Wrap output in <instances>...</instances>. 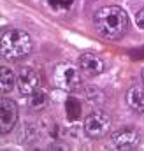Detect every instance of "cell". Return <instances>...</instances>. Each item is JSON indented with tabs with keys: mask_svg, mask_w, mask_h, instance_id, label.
Returning <instances> with one entry per match:
<instances>
[{
	"mask_svg": "<svg viewBox=\"0 0 144 151\" xmlns=\"http://www.w3.org/2000/svg\"><path fill=\"white\" fill-rule=\"evenodd\" d=\"M128 25L127 12L118 5H107L102 7L95 14V27L97 32L106 39H118L123 35Z\"/></svg>",
	"mask_w": 144,
	"mask_h": 151,
	"instance_id": "obj_1",
	"label": "cell"
},
{
	"mask_svg": "<svg viewBox=\"0 0 144 151\" xmlns=\"http://www.w3.org/2000/svg\"><path fill=\"white\" fill-rule=\"evenodd\" d=\"M32 51V39L23 30H7L0 39V55L7 60H21Z\"/></svg>",
	"mask_w": 144,
	"mask_h": 151,
	"instance_id": "obj_2",
	"label": "cell"
},
{
	"mask_svg": "<svg viewBox=\"0 0 144 151\" xmlns=\"http://www.w3.org/2000/svg\"><path fill=\"white\" fill-rule=\"evenodd\" d=\"M53 84L63 91H74L81 84V70L72 63H60L53 70Z\"/></svg>",
	"mask_w": 144,
	"mask_h": 151,
	"instance_id": "obj_3",
	"label": "cell"
},
{
	"mask_svg": "<svg viewBox=\"0 0 144 151\" xmlns=\"http://www.w3.org/2000/svg\"><path fill=\"white\" fill-rule=\"evenodd\" d=\"M109 128H111V118L104 111H93L84 119V132H86V135H90L93 139L106 135Z\"/></svg>",
	"mask_w": 144,
	"mask_h": 151,
	"instance_id": "obj_4",
	"label": "cell"
},
{
	"mask_svg": "<svg viewBox=\"0 0 144 151\" xmlns=\"http://www.w3.org/2000/svg\"><path fill=\"white\" fill-rule=\"evenodd\" d=\"M18 121V106L14 100L2 97L0 99V134H7L14 128Z\"/></svg>",
	"mask_w": 144,
	"mask_h": 151,
	"instance_id": "obj_5",
	"label": "cell"
},
{
	"mask_svg": "<svg viewBox=\"0 0 144 151\" xmlns=\"http://www.w3.org/2000/svg\"><path fill=\"white\" fill-rule=\"evenodd\" d=\"M111 144L114 150H134L137 144H139V134L132 128H123V130H118L111 135Z\"/></svg>",
	"mask_w": 144,
	"mask_h": 151,
	"instance_id": "obj_6",
	"label": "cell"
},
{
	"mask_svg": "<svg viewBox=\"0 0 144 151\" xmlns=\"http://www.w3.org/2000/svg\"><path fill=\"white\" fill-rule=\"evenodd\" d=\"M18 90L25 97L32 95L34 91L39 90V76L35 74V70L27 67V69H23L19 72V76H18Z\"/></svg>",
	"mask_w": 144,
	"mask_h": 151,
	"instance_id": "obj_7",
	"label": "cell"
},
{
	"mask_svg": "<svg viewBox=\"0 0 144 151\" xmlns=\"http://www.w3.org/2000/svg\"><path fill=\"white\" fill-rule=\"evenodd\" d=\"M79 69L86 76H99L104 70V62H102L100 56L86 53V55H83L79 58Z\"/></svg>",
	"mask_w": 144,
	"mask_h": 151,
	"instance_id": "obj_8",
	"label": "cell"
},
{
	"mask_svg": "<svg viewBox=\"0 0 144 151\" xmlns=\"http://www.w3.org/2000/svg\"><path fill=\"white\" fill-rule=\"evenodd\" d=\"M127 104L135 113H144V86H132L127 91Z\"/></svg>",
	"mask_w": 144,
	"mask_h": 151,
	"instance_id": "obj_9",
	"label": "cell"
},
{
	"mask_svg": "<svg viewBox=\"0 0 144 151\" xmlns=\"http://www.w3.org/2000/svg\"><path fill=\"white\" fill-rule=\"evenodd\" d=\"M14 83H16V77L12 74V70L7 67H2V70H0V91H2V95L9 93L14 88Z\"/></svg>",
	"mask_w": 144,
	"mask_h": 151,
	"instance_id": "obj_10",
	"label": "cell"
},
{
	"mask_svg": "<svg viewBox=\"0 0 144 151\" xmlns=\"http://www.w3.org/2000/svg\"><path fill=\"white\" fill-rule=\"evenodd\" d=\"M46 104H48V95H46V91L37 90L32 95H28V107H30L32 111H40V109H44Z\"/></svg>",
	"mask_w": 144,
	"mask_h": 151,
	"instance_id": "obj_11",
	"label": "cell"
},
{
	"mask_svg": "<svg viewBox=\"0 0 144 151\" xmlns=\"http://www.w3.org/2000/svg\"><path fill=\"white\" fill-rule=\"evenodd\" d=\"M48 5H49L51 11L60 12V14H65V12L72 11L74 0H48Z\"/></svg>",
	"mask_w": 144,
	"mask_h": 151,
	"instance_id": "obj_12",
	"label": "cell"
},
{
	"mask_svg": "<svg viewBox=\"0 0 144 151\" xmlns=\"http://www.w3.org/2000/svg\"><path fill=\"white\" fill-rule=\"evenodd\" d=\"M65 109H67V118L76 119V118H79V113H81V104L76 99H69L65 104Z\"/></svg>",
	"mask_w": 144,
	"mask_h": 151,
	"instance_id": "obj_13",
	"label": "cell"
},
{
	"mask_svg": "<svg viewBox=\"0 0 144 151\" xmlns=\"http://www.w3.org/2000/svg\"><path fill=\"white\" fill-rule=\"evenodd\" d=\"M135 23H137L139 28H144V7L135 14Z\"/></svg>",
	"mask_w": 144,
	"mask_h": 151,
	"instance_id": "obj_14",
	"label": "cell"
},
{
	"mask_svg": "<svg viewBox=\"0 0 144 151\" xmlns=\"http://www.w3.org/2000/svg\"><path fill=\"white\" fill-rule=\"evenodd\" d=\"M141 79H143V84H144V70H143V76H141Z\"/></svg>",
	"mask_w": 144,
	"mask_h": 151,
	"instance_id": "obj_15",
	"label": "cell"
}]
</instances>
